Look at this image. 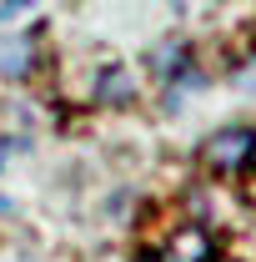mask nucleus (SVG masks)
I'll return each mask as SVG.
<instances>
[{
    "instance_id": "obj_2",
    "label": "nucleus",
    "mask_w": 256,
    "mask_h": 262,
    "mask_svg": "<svg viewBox=\"0 0 256 262\" xmlns=\"http://www.w3.org/2000/svg\"><path fill=\"white\" fill-rule=\"evenodd\" d=\"M206 252H211V242H206L201 232H181L176 247H171V257H176V262H201Z\"/></svg>"
},
{
    "instance_id": "obj_4",
    "label": "nucleus",
    "mask_w": 256,
    "mask_h": 262,
    "mask_svg": "<svg viewBox=\"0 0 256 262\" xmlns=\"http://www.w3.org/2000/svg\"><path fill=\"white\" fill-rule=\"evenodd\" d=\"M15 5H31V0H5V5H0V15H10Z\"/></svg>"
},
{
    "instance_id": "obj_5",
    "label": "nucleus",
    "mask_w": 256,
    "mask_h": 262,
    "mask_svg": "<svg viewBox=\"0 0 256 262\" xmlns=\"http://www.w3.org/2000/svg\"><path fill=\"white\" fill-rule=\"evenodd\" d=\"M0 166H5V146H0Z\"/></svg>"
},
{
    "instance_id": "obj_3",
    "label": "nucleus",
    "mask_w": 256,
    "mask_h": 262,
    "mask_svg": "<svg viewBox=\"0 0 256 262\" xmlns=\"http://www.w3.org/2000/svg\"><path fill=\"white\" fill-rule=\"evenodd\" d=\"M100 96H111V101H131V76L111 66V71L100 76Z\"/></svg>"
},
{
    "instance_id": "obj_1",
    "label": "nucleus",
    "mask_w": 256,
    "mask_h": 262,
    "mask_svg": "<svg viewBox=\"0 0 256 262\" xmlns=\"http://www.w3.org/2000/svg\"><path fill=\"white\" fill-rule=\"evenodd\" d=\"M251 151H256V136L246 126H226L211 136V146H206V162L216 166V171H241V166L251 162Z\"/></svg>"
}]
</instances>
